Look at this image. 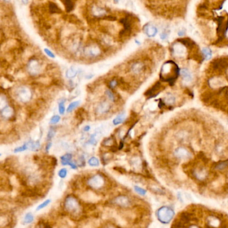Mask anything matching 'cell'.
<instances>
[{
  "label": "cell",
  "mask_w": 228,
  "mask_h": 228,
  "mask_svg": "<svg viewBox=\"0 0 228 228\" xmlns=\"http://www.w3.org/2000/svg\"><path fill=\"white\" fill-rule=\"evenodd\" d=\"M92 14H93V15L94 16V17L99 18V17H100V16H102V18H103V16L107 15V11L106 10L103 9V8H102V7L94 6L92 8Z\"/></svg>",
  "instance_id": "cell-14"
},
{
  "label": "cell",
  "mask_w": 228,
  "mask_h": 228,
  "mask_svg": "<svg viewBox=\"0 0 228 228\" xmlns=\"http://www.w3.org/2000/svg\"><path fill=\"white\" fill-rule=\"evenodd\" d=\"M28 150V149L27 144H26V143L25 144H24L23 146H20V147H18L15 148V150H14V152H15V153L22 152V151H26V150Z\"/></svg>",
  "instance_id": "cell-34"
},
{
  "label": "cell",
  "mask_w": 228,
  "mask_h": 228,
  "mask_svg": "<svg viewBox=\"0 0 228 228\" xmlns=\"http://www.w3.org/2000/svg\"><path fill=\"white\" fill-rule=\"evenodd\" d=\"M117 85H118V81L116 80H112L109 84V86L111 87V88H115Z\"/></svg>",
  "instance_id": "cell-39"
},
{
  "label": "cell",
  "mask_w": 228,
  "mask_h": 228,
  "mask_svg": "<svg viewBox=\"0 0 228 228\" xmlns=\"http://www.w3.org/2000/svg\"><path fill=\"white\" fill-rule=\"evenodd\" d=\"M103 228H119V227H118L117 226L115 225V224H112V223H111V224H108V225H106Z\"/></svg>",
  "instance_id": "cell-40"
},
{
  "label": "cell",
  "mask_w": 228,
  "mask_h": 228,
  "mask_svg": "<svg viewBox=\"0 0 228 228\" xmlns=\"http://www.w3.org/2000/svg\"><path fill=\"white\" fill-rule=\"evenodd\" d=\"M178 35L179 36H183V35H185V31H179Z\"/></svg>",
  "instance_id": "cell-45"
},
{
  "label": "cell",
  "mask_w": 228,
  "mask_h": 228,
  "mask_svg": "<svg viewBox=\"0 0 228 228\" xmlns=\"http://www.w3.org/2000/svg\"><path fill=\"white\" fill-rule=\"evenodd\" d=\"M115 1L116 2H118V1H119V0H115Z\"/></svg>",
  "instance_id": "cell-47"
},
{
  "label": "cell",
  "mask_w": 228,
  "mask_h": 228,
  "mask_svg": "<svg viewBox=\"0 0 228 228\" xmlns=\"http://www.w3.org/2000/svg\"><path fill=\"white\" fill-rule=\"evenodd\" d=\"M106 94H107V97H108V99H110V100H111L112 102L115 101V95H114V93H112V92L111 90L107 89L106 91Z\"/></svg>",
  "instance_id": "cell-35"
},
{
  "label": "cell",
  "mask_w": 228,
  "mask_h": 228,
  "mask_svg": "<svg viewBox=\"0 0 228 228\" xmlns=\"http://www.w3.org/2000/svg\"><path fill=\"white\" fill-rule=\"evenodd\" d=\"M144 31L145 32L146 35L149 37V38H153L156 35H157L158 30L157 28L156 27L153 25L147 24V26L144 27Z\"/></svg>",
  "instance_id": "cell-11"
},
{
  "label": "cell",
  "mask_w": 228,
  "mask_h": 228,
  "mask_svg": "<svg viewBox=\"0 0 228 228\" xmlns=\"http://www.w3.org/2000/svg\"><path fill=\"white\" fill-rule=\"evenodd\" d=\"M60 116L58 115H54L53 117H52L51 119H50V123L51 124H53V125H54V124H56L59 122H60Z\"/></svg>",
  "instance_id": "cell-36"
},
{
  "label": "cell",
  "mask_w": 228,
  "mask_h": 228,
  "mask_svg": "<svg viewBox=\"0 0 228 228\" xmlns=\"http://www.w3.org/2000/svg\"><path fill=\"white\" fill-rule=\"evenodd\" d=\"M179 73L181 76V77L183 78V81L186 83H189V82H191L193 81V74L191 72V71H190V70L188 69L187 68L181 69L180 70Z\"/></svg>",
  "instance_id": "cell-10"
},
{
  "label": "cell",
  "mask_w": 228,
  "mask_h": 228,
  "mask_svg": "<svg viewBox=\"0 0 228 228\" xmlns=\"http://www.w3.org/2000/svg\"><path fill=\"white\" fill-rule=\"evenodd\" d=\"M22 2H23L24 4H26V3H28V0H22Z\"/></svg>",
  "instance_id": "cell-46"
},
{
  "label": "cell",
  "mask_w": 228,
  "mask_h": 228,
  "mask_svg": "<svg viewBox=\"0 0 228 228\" xmlns=\"http://www.w3.org/2000/svg\"><path fill=\"white\" fill-rule=\"evenodd\" d=\"M72 155L71 153H66V154L61 157V164L62 165H68L72 161Z\"/></svg>",
  "instance_id": "cell-19"
},
{
  "label": "cell",
  "mask_w": 228,
  "mask_h": 228,
  "mask_svg": "<svg viewBox=\"0 0 228 228\" xmlns=\"http://www.w3.org/2000/svg\"><path fill=\"white\" fill-rule=\"evenodd\" d=\"M67 174H68V171L66 168H62L58 172V176L60 178H62V179H64V178H65L67 176Z\"/></svg>",
  "instance_id": "cell-33"
},
{
  "label": "cell",
  "mask_w": 228,
  "mask_h": 228,
  "mask_svg": "<svg viewBox=\"0 0 228 228\" xmlns=\"http://www.w3.org/2000/svg\"><path fill=\"white\" fill-rule=\"evenodd\" d=\"M156 217L160 223L169 224L175 216V210L169 205H163L156 211Z\"/></svg>",
  "instance_id": "cell-1"
},
{
  "label": "cell",
  "mask_w": 228,
  "mask_h": 228,
  "mask_svg": "<svg viewBox=\"0 0 228 228\" xmlns=\"http://www.w3.org/2000/svg\"><path fill=\"white\" fill-rule=\"evenodd\" d=\"M58 111L60 114L63 115L65 112V106H64V101H62L59 102L58 103Z\"/></svg>",
  "instance_id": "cell-32"
},
{
  "label": "cell",
  "mask_w": 228,
  "mask_h": 228,
  "mask_svg": "<svg viewBox=\"0 0 228 228\" xmlns=\"http://www.w3.org/2000/svg\"><path fill=\"white\" fill-rule=\"evenodd\" d=\"M186 46L181 42H176L173 46L174 54L178 56H183L186 53Z\"/></svg>",
  "instance_id": "cell-7"
},
{
  "label": "cell",
  "mask_w": 228,
  "mask_h": 228,
  "mask_svg": "<svg viewBox=\"0 0 228 228\" xmlns=\"http://www.w3.org/2000/svg\"><path fill=\"white\" fill-rule=\"evenodd\" d=\"M18 96L20 101L22 102H27L28 101L31 97V93L29 90L27 88H22L18 89Z\"/></svg>",
  "instance_id": "cell-8"
},
{
  "label": "cell",
  "mask_w": 228,
  "mask_h": 228,
  "mask_svg": "<svg viewBox=\"0 0 228 228\" xmlns=\"http://www.w3.org/2000/svg\"><path fill=\"white\" fill-rule=\"evenodd\" d=\"M111 204L120 208H129L133 205L131 199L126 196H119L112 200Z\"/></svg>",
  "instance_id": "cell-3"
},
{
  "label": "cell",
  "mask_w": 228,
  "mask_h": 228,
  "mask_svg": "<svg viewBox=\"0 0 228 228\" xmlns=\"http://www.w3.org/2000/svg\"><path fill=\"white\" fill-rule=\"evenodd\" d=\"M63 19L66 21H68L69 23L76 25V26H81L82 25V22L81 21L77 15H75L74 14H71V15H63L62 16Z\"/></svg>",
  "instance_id": "cell-9"
},
{
  "label": "cell",
  "mask_w": 228,
  "mask_h": 228,
  "mask_svg": "<svg viewBox=\"0 0 228 228\" xmlns=\"http://www.w3.org/2000/svg\"><path fill=\"white\" fill-rule=\"evenodd\" d=\"M50 202H51V200H45L43 203H42L41 204H40L38 206H37V208H36V211H40L42 209L45 208L46 207H47L50 204Z\"/></svg>",
  "instance_id": "cell-31"
},
{
  "label": "cell",
  "mask_w": 228,
  "mask_h": 228,
  "mask_svg": "<svg viewBox=\"0 0 228 228\" xmlns=\"http://www.w3.org/2000/svg\"><path fill=\"white\" fill-rule=\"evenodd\" d=\"M75 0H60V2L64 4L66 12H70L74 8Z\"/></svg>",
  "instance_id": "cell-16"
},
{
  "label": "cell",
  "mask_w": 228,
  "mask_h": 228,
  "mask_svg": "<svg viewBox=\"0 0 228 228\" xmlns=\"http://www.w3.org/2000/svg\"><path fill=\"white\" fill-rule=\"evenodd\" d=\"M33 219H34V218H33V214L31 212H28L25 215V217L24 219V222L25 223H27V224H28V223H31L32 222H33Z\"/></svg>",
  "instance_id": "cell-28"
},
{
  "label": "cell",
  "mask_w": 228,
  "mask_h": 228,
  "mask_svg": "<svg viewBox=\"0 0 228 228\" xmlns=\"http://www.w3.org/2000/svg\"><path fill=\"white\" fill-rule=\"evenodd\" d=\"M12 114H13V111L9 106H7L4 109L2 110V115L5 118H10Z\"/></svg>",
  "instance_id": "cell-23"
},
{
  "label": "cell",
  "mask_w": 228,
  "mask_h": 228,
  "mask_svg": "<svg viewBox=\"0 0 228 228\" xmlns=\"http://www.w3.org/2000/svg\"><path fill=\"white\" fill-rule=\"evenodd\" d=\"M134 189L138 194L141 195V196H144L147 194V190L141 188V187H139V186H138V185L134 186Z\"/></svg>",
  "instance_id": "cell-30"
},
{
  "label": "cell",
  "mask_w": 228,
  "mask_h": 228,
  "mask_svg": "<svg viewBox=\"0 0 228 228\" xmlns=\"http://www.w3.org/2000/svg\"><path fill=\"white\" fill-rule=\"evenodd\" d=\"M187 228H201V227L200 226H198L197 225L191 224V225H190Z\"/></svg>",
  "instance_id": "cell-44"
},
{
  "label": "cell",
  "mask_w": 228,
  "mask_h": 228,
  "mask_svg": "<svg viewBox=\"0 0 228 228\" xmlns=\"http://www.w3.org/2000/svg\"><path fill=\"white\" fill-rule=\"evenodd\" d=\"M55 134H56V131H55V130L54 129H50L48 133V136H47V138L48 140H50L54 136Z\"/></svg>",
  "instance_id": "cell-37"
},
{
  "label": "cell",
  "mask_w": 228,
  "mask_h": 228,
  "mask_svg": "<svg viewBox=\"0 0 228 228\" xmlns=\"http://www.w3.org/2000/svg\"><path fill=\"white\" fill-rule=\"evenodd\" d=\"M209 84L213 88H220V87L224 85V81H223L222 78L213 77L211 79Z\"/></svg>",
  "instance_id": "cell-15"
},
{
  "label": "cell",
  "mask_w": 228,
  "mask_h": 228,
  "mask_svg": "<svg viewBox=\"0 0 228 228\" xmlns=\"http://www.w3.org/2000/svg\"><path fill=\"white\" fill-rule=\"evenodd\" d=\"M48 11L51 14H61L62 11L60 7L58 6L56 3L54 2H49L48 5Z\"/></svg>",
  "instance_id": "cell-13"
},
{
  "label": "cell",
  "mask_w": 228,
  "mask_h": 228,
  "mask_svg": "<svg viewBox=\"0 0 228 228\" xmlns=\"http://www.w3.org/2000/svg\"><path fill=\"white\" fill-rule=\"evenodd\" d=\"M36 228H52V227L48 222H46L44 220H40L37 223Z\"/></svg>",
  "instance_id": "cell-29"
},
{
  "label": "cell",
  "mask_w": 228,
  "mask_h": 228,
  "mask_svg": "<svg viewBox=\"0 0 228 228\" xmlns=\"http://www.w3.org/2000/svg\"><path fill=\"white\" fill-rule=\"evenodd\" d=\"M88 164H89L90 166L96 167V166H99L100 162H99V160L98 158H96V157H92L88 161Z\"/></svg>",
  "instance_id": "cell-27"
},
{
  "label": "cell",
  "mask_w": 228,
  "mask_h": 228,
  "mask_svg": "<svg viewBox=\"0 0 228 228\" xmlns=\"http://www.w3.org/2000/svg\"><path fill=\"white\" fill-rule=\"evenodd\" d=\"M80 103H81V102L80 101H76V102H73L71 103H70V105L68 106V108H67V112L69 113V112H71V111H72L74 109H76L77 107L79 106Z\"/></svg>",
  "instance_id": "cell-26"
},
{
  "label": "cell",
  "mask_w": 228,
  "mask_h": 228,
  "mask_svg": "<svg viewBox=\"0 0 228 228\" xmlns=\"http://www.w3.org/2000/svg\"><path fill=\"white\" fill-rule=\"evenodd\" d=\"M77 73H78L77 69L72 67L66 72V77L68 78H73L77 76Z\"/></svg>",
  "instance_id": "cell-25"
},
{
  "label": "cell",
  "mask_w": 228,
  "mask_h": 228,
  "mask_svg": "<svg viewBox=\"0 0 228 228\" xmlns=\"http://www.w3.org/2000/svg\"><path fill=\"white\" fill-rule=\"evenodd\" d=\"M164 102H165L168 105H173L174 104L176 101V98L174 96V95H173L171 93H168L166 95V97H164Z\"/></svg>",
  "instance_id": "cell-22"
},
{
  "label": "cell",
  "mask_w": 228,
  "mask_h": 228,
  "mask_svg": "<svg viewBox=\"0 0 228 228\" xmlns=\"http://www.w3.org/2000/svg\"><path fill=\"white\" fill-rule=\"evenodd\" d=\"M44 52L46 53V55H47L48 56H49L50 57H52V58H54L55 57V55L54 54V53L51 51L49 50V49H44Z\"/></svg>",
  "instance_id": "cell-38"
},
{
  "label": "cell",
  "mask_w": 228,
  "mask_h": 228,
  "mask_svg": "<svg viewBox=\"0 0 228 228\" xmlns=\"http://www.w3.org/2000/svg\"><path fill=\"white\" fill-rule=\"evenodd\" d=\"M90 130V126H84V127L83 128L84 131H86V132L89 131Z\"/></svg>",
  "instance_id": "cell-43"
},
{
  "label": "cell",
  "mask_w": 228,
  "mask_h": 228,
  "mask_svg": "<svg viewBox=\"0 0 228 228\" xmlns=\"http://www.w3.org/2000/svg\"><path fill=\"white\" fill-rule=\"evenodd\" d=\"M84 52L86 56L89 57H96L100 54V49L96 44H90L85 48Z\"/></svg>",
  "instance_id": "cell-6"
},
{
  "label": "cell",
  "mask_w": 228,
  "mask_h": 228,
  "mask_svg": "<svg viewBox=\"0 0 228 228\" xmlns=\"http://www.w3.org/2000/svg\"><path fill=\"white\" fill-rule=\"evenodd\" d=\"M104 179L103 177L100 175H96L92 177L90 179L88 180V184L90 185V187L93 189H99L104 184Z\"/></svg>",
  "instance_id": "cell-5"
},
{
  "label": "cell",
  "mask_w": 228,
  "mask_h": 228,
  "mask_svg": "<svg viewBox=\"0 0 228 228\" xmlns=\"http://www.w3.org/2000/svg\"><path fill=\"white\" fill-rule=\"evenodd\" d=\"M68 165H70V166L72 168V169H77V165L75 164V163L72 162V161H71V162Z\"/></svg>",
  "instance_id": "cell-41"
},
{
  "label": "cell",
  "mask_w": 228,
  "mask_h": 228,
  "mask_svg": "<svg viewBox=\"0 0 228 228\" xmlns=\"http://www.w3.org/2000/svg\"><path fill=\"white\" fill-rule=\"evenodd\" d=\"M202 53L204 55L205 59L206 60H209L212 58V52L208 48H204L202 49Z\"/></svg>",
  "instance_id": "cell-24"
},
{
  "label": "cell",
  "mask_w": 228,
  "mask_h": 228,
  "mask_svg": "<svg viewBox=\"0 0 228 228\" xmlns=\"http://www.w3.org/2000/svg\"><path fill=\"white\" fill-rule=\"evenodd\" d=\"M228 167V160H226L223 161H220L216 164L215 166V169L218 171H223Z\"/></svg>",
  "instance_id": "cell-21"
},
{
  "label": "cell",
  "mask_w": 228,
  "mask_h": 228,
  "mask_svg": "<svg viewBox=\"0 0 228 228\" xmlns=\"http://www.w3.org/2000/svg\"><path fill=\"white\" fill-rule=\"evenodd\" d=\"M109 110H110V105L108 104V103L106 102L101 103L100 104L99 106V107H97V111H98L99 114L107 113Z\"/></svg>",
  "instance_id": "cell-17"
},
{
  "label": "cell",
  "mask_w": 228,
  "mask_h": 228,
  "mask_svg": "<svg viewBox=\"0 0 228 228\" xmlns=\"http://www.w3.org/2000/svg\"><path fill=\"white\" fill-rule=\"evenodd\" d=\"M28 149L31 151H37L38 150L40 147V143L39 142H32V141H29V142L26 143Z\"/></svg>",
  "instance_id": "cell-18"
},
{
  "label": "cell",
  "mask_w": 228,
  "mask_h": 228,
  "mask_svg": "<svg viewBox=\"0 0 228 228\" xmlns=\"http://www.w3.org/2000/svg\"><path fill=\"white\" fill-rule=\"evenodd\" d=\"M64 208L65 210L74 215L75 218L77 216L81 211V203L78 199L74 196H68L64 201Z\"/></svg>",
  "instance_id": "cell-2"
},
{
  "label": "cell",
  "mask_w": 228,
  "mask_h": 228,
  "mask_svg": "<svg viewBox=\"0 0 228 228\" xmlns=\"http://www.w3.org/2000/svg\"><path fill=\"white\" fill-rule=\"evenodd\" d=\"M173 154L176 158L181 160H188L191 157V153L186 148L183 147H179L176 148L174 151Z\"/></svg>",
  "instance_id": "cell-4"
},
{
  "label": "cell",
  "mask_w": 228,
  "mask_h": 228,
  "mask_svg": "<svg viewBox=\"0 0 228 228\" xmlns=\"http://www.w3.org/2000/svg\"><path fill=\"white\" fill-rule=\"evenodd\" d=\"M51 147H52V142H49L47 145H46V152H48V151L50 150V149L51 148Z\"/></svg>",
  "instance_id": "cell-42"
},
{
  "label": "cell",
  "mask_w": 228,
  "mask_h": 228,
  "mask_svg": "<svg viewBox=\"0 0 228 228\" xmlns=\"http://www.w3.org/2000/svg\"><path fill=\"white\" fill-rule=\"evenodd\" d=\"M125 118H126V114L125 113H122L119 114V115H117L116 117L113 119L112 123L114 124V126L119 125V124L122 123L125 121Z\"/></svg>",
  "instance_id": "cell-20"
},
{
  "label": "cell",
  "mask_w": 228,
  "mask_h": 228,
  "mask_svg": "<svg viewBox=\"0 0 228 228\" xmlns=\"http://www.w3.org/2000/svg\"><path fill=\"white\" fill-rule=\"evenodd\" d=\"M145 69V65L141 61H135L131 66V71L134 74H138L142 72Z\"/></svg>",
  "instance_id": "cell-12"
}]
</instances>
